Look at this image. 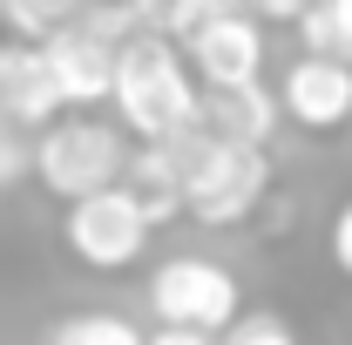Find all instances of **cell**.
I'll return each mask as SVG.
<instances>
[{"instance_id": "6da1fadb", "label": "cell", "mask_w": 352, "mask_h": 345, "mask_svg": "<svg viewBox=\"0 0 352 345\" xmlns=\"http://www.w3.org/2000/svg\"><path fill=\"white\" fill-rule=\"evenodd\" d=\"M176 197H183V216L210 223V230H230L264 203L271 190V156L264 149H244V142H210L197 129H176Z\"/></svg>"}, {"instance_id": "7a4b0ae2", "label": "cell", "mask_w": 352, "mask_h": 345, "mask_svg": "<svg viewBox=\"0 0 352 345\" xmlns=\"http://www.w3.org/2000/svg\"><path fill=\"white\" fill-rule=\"evenodd\" d=\"M109 102L122 115L135 142H163V135L197 122V82L183 68L176 41L163 34H129L116 47V75H109Z\"/></svg>"}, {"instance_id": "3957f363", "label": "cell", "mask_w": 352, "mask_h": 345, "mask_svg": "<svg viewBox=\"0 0 352 345\" xmlns=\"http://www.w3.org/2000/svg\"><path fill=\"white\" fill-rule=\"evenodd\" d=\"M28 170L41 176L61 203H75V197H95V190L122 183L129 142H122L116 122H95V115H68V122H61V115H54V122L34 135V149H28Z\"/></svg>"}, {"instance_id": "277c9868", "label": "cell", "mask_w": 352, "mask_h": 345, "mask_svg": "<svg viewBox=\"0 0 352 345\" xmlns=\"http://www.w3.org/2000/svg\"><path fill=\"white\" fill-rule=\"evenodd\" d=\"M244 291H237V278L210 258H163L149 271V311L163 318V325H183V332H230L244 311Z\"/></svg>"}, {"instance_id": "5b68a950", "label": "cell", "mask_w": 352, "mask_h": 345, "mask_svg": "<svg viewBox=\"0 0 352 345\" xmlns=\"http://www.w3.org/2000/svg\"><path fill=\"white\" fill-rule=\"evenodd\" d=\"M68 251L88 264V271H129L142 251H149V223H142V203L129 197V183H109L95 197H75L68 203V223H61Z\"/></svg>"}, {"instance_id": "8992f818", "label": "cell", "mask_w": 352, "mask_h": 345, "mask_svg": "<svg viewBox=\"0 0 352 345\" xmlns=\"http://www.w3.org/2000/svg\"><path fill=\"white\" fill-rule=\"evenodd\" d=\"M183 68L204 88H237L264 82V27L237 0H210V14L183 34Z\"/></svg>"}, {"instance_id": "52a82bcc", "label": "cell", "mask_w": 352, "mask_h": 345, "mask_svg": "<svg viewBox=\"0 0 352 345\" xmlns=\"http://www.w3.org/2000/svg\"><path fill=\"white\" fill-rule=\"evenodd\" d=\"M271 95H278V115H292V122H298V129H311V135L346 129V122H352V68H346V61L298 54Z\"/></svg>"}, {"instance_id": "ba28073f", "label": "cell", "mask_w": 352, "mask_h": 345, "mask_svg": "<svg viewBox=\"0 0 352 345\" xmlns=\"http://www.w3.org/2000/svg\"><path fill=\"white\" fill-rule=\"evenodd\" d=\"M41 47L47 61V82H54V95H61V109H95V102H109V75H116V47L95 41V34H82L75 21H61Z\"/></svg>"}, {"instance_id": "9c48e42d", "label": "cell", "mask_w": 352, "mask_h": 345, "mask_svg": "<svg viewBox=\"0 0 352 345\" xmlns=\"http://www.w3.org/2000/svg\"><path fill=\"white\" fill-rule=\"evenodd\" d=\"M197 129L210 142H244L264 149L278 129V95L264 82H237V88H197Z\"/></svg>"}, {"instance_id": "30bf717a", "label": "cell", "mask_w": 352, "mask_h": 345, "mask_svg": "<svg viewBox=\"0 0 352 345\" xmlns=\"http://www.w3.org/2000/svg\"><path fill=\"white\" fill-rule=\"evenodd\" d=\"M0 115L14 129H47L61 115V95L47 82V61L34 41H0Z\"/></svg>"}, {"instance_id": "8fae6325", "label": "cell", "mask_w": 352, "mask_h": 345, "mask_svg": "<svg viewBox=\"0 0 352 345\" xmlns=\"http://www.w3.org/2000/svg\"><path fill=\"white\" fill-rule=\"evenodd\" d=\"M292 27L305 34V54H325V61L352 68V0H311Z\"/></svg>"}, {"instance_id": "7c38bea8", "label": "cell", "mask_w": 352, "mask_h": 345, "mask_svg": "<svg viewBox=\"0 0 352 345\" xmlns=\"http://www.w3.org/2000/svg\"><path fill=\"white\" fill-rule=\"evenodd\" d=\"M135 14V34H163V41H183L204 14H210V0H122Z\"/></svg>"}, {"instance_id": "4fadbf2b", "label": "cell", "mask_w": 352, "mask_h": 345, "mask_svg": "<svg viewBox=\"0 0 352 345\" xmlns=\"http://www.w3.org/2000/svg\"><path fill=\"white\" fill-rule=\"evenodd\" d=\"M68 21V0H0V34L7 41H47Z\"/></svg>"}, {"instance_id": "5bb4252c", "label": "cell", "mask_w": 352, "mask_h": 345, "mask_svg": "<svg viewBox=\"0 0 352 345\" xmlns=\"http://www.w3.org/2000/svg\"><path fill=\"white\" fill-rule=\"evenodd\" d=\"M47 345H142V332H135L122 311H82V318L54 325Z\"/></svg>"}, {"instance_id": "9a60e30c", "label": "cell", "mask_w": 352, "mask_h": 345, "mask_svg": "<svg viewBox=\"0 0 352 345\" xmlns=\"http://www.w3.org/2000/svg\"><path fill=\"white\" fill-rule=\"evenodd\" d=\"M230 345H298V339H292L278 318H237V325H230Z\"/></svg>"}, {"instance_id": "2e32d148", "label": "cell", "mask_w": 352, "mask_h": 345, "mask_svg": "<svg viewBox=\"0 0 352 345\" xmlns=\"http://www.w3.org/2000/svg\"><path fill=\"white\" fill-rule=\"evenodd\" d=\"M28 170V149H21V129L0 115V183H14V176Z\"/></svg>"}, {"instance_id": "e0dca14e", "label": "cell", "mask_w": 352, "mask_h": 345, "mask_svg": "<svg viewBox=\"0 0 352 345\" xmlns=\"http://www.w3.org/2000/svg\"><path fill=\"white\" fill-rule=\"evenodd\" d=\"M237 7H244L251 21H298L311 0H237Z\"/></svg>"}, {"instance_id": "ac0fdd59", "label": "cell", "mask_w": 352, "mask_h": 345, "mask_svg": "<svg viewBox=\"0 0 352 345\" xmlns=\"http://www.w3.org/2000/svg\"><path fill=\"white\" fill-rule=\"evenodd\" d=\"M332 264H339V271L352 278V203L332 216Z\"/></svg>"}, {"instance_id": "d6986e66", "label": "cell", "mask_w": 352, "mask_h": 345, "mask_svg": "<svg viewBox=\"0 0 352 345\" xmlns=\"http://www.w3.org/2000/svg\"><path fill=\"white\" fill-rule=\"evenodd\" d=\"M142 345H223L217 332H183V325H163L156 339H142Z\"/></svg>"}, {"instance_id": "ffe728a7", "label": "cell", "mask_w": 352, "mask_h": 345, "mask_svg": "<svg viewBox=\"0 0 352 345\" xmlns=\"http://www.w3.org/2000/svg\"><path fill=\"white\" fill-rule=\"evenodd\" d=\"M75 7H88V0H68V14H75Z\"/></svg>"}]
</instances>
